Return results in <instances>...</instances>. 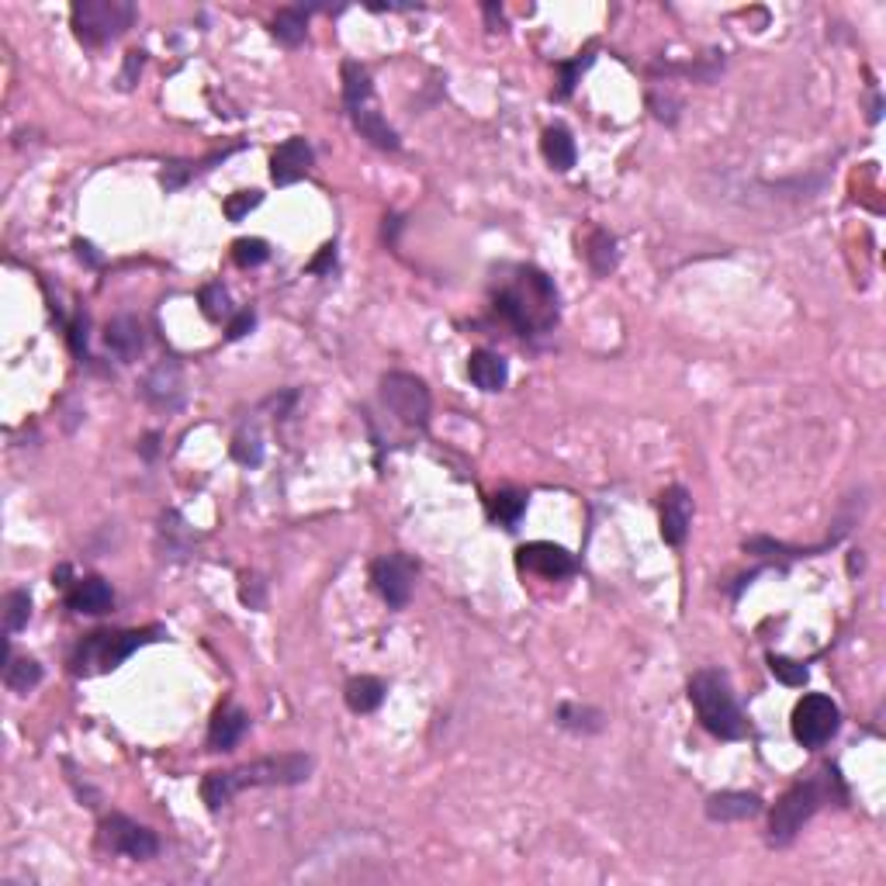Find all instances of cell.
Masks as SVG:
<instances>
[{"instance_id":"obj_1","label":"cell","mask_w":886,"mask_h":886,"mask_svg":"<svg viewBox=\"0 0 886 886\" xmlns=\"http://www.w3.org/2000/svg\"><path fill=\"white\" fill-rule=\"evenodd\" d=\"M312 769L315 762L302 752L257 758V762L239 765V769L229 772H208L201 779V800L208 803V810H222L246 786H298L312 776Z\"/></svg>"},{"instance_id":"obj_2","label":"cell","mask_w":886,"mask_h":886,"mask_svg":"<svg viewBox=\"0 0 886 886\" xmlns=\"http://www.w3.org/2000/svg\"><path fill=\"white\" fill-rule=\"evenodd\" d=\"M495 312L509 322L520 336H537L558 322V291L547 274L533 267H520L516 284L495 295Z\"/></svg>"},{"instance_id":"obj_3","label":"cell","mask_w":886,"mask_h":886,"mask_svg":"<svg viewBox=\"0 0 886 886\" xmlns=\"http://www.w3.org/2000/svg\"><path fill=\"white\" fill-rule=\"evenodd\" d=\"M828 800H845V786L838 769H824L821 776L803 779V783L790 786V790L779 797L776 810H772L769 821V845H790L793 838L800 835V828L824 807Z\"/></svg>"},{"instance_id":"obj_4","label":"cell","mask_w":886,"mask_h":886,"mask_svg":"<svg viewBox=\"0 0 886 886\" xmlns=\"http://www.w3.org/2000/svg\"><path fill=\"white\" fill-rule=\"evenodd\" d=\"M689 700L696 707V717L707 727L713 738L724 741H738L748 734V720L741 713L738 700H734V689L727 682V675L720 668H703L689 679Z\"/></svg>"},{"instance_id":"obj_5","label":"cell","mask_w":886,"mask_h":886,"mask_svg":"<svg viewBox=\"0 0 886 886\" xmlns=\"http://www.w3.org/2000/svg\"><path fill=\"white\" fill-rule=\"evenodd\" d=\"M160 630H97V634H87L84 641L77 644V651L70 655V672L73 675H97V672H111L139 651L142 644L156 641Z\"/></svg>"},{"instance_id":"obj_6","label":"cell","mask_w":886,"mask_h":886,"mask_svg":"<svg viewBox=\"0 0 886 886\" xmlns=\"http://www.w3.org/2000/svg\"><path fill=\"white\" fill-rule=\"evenodd\" d=\"M73 32L84 45H108L111 39L132 28L135 7L129 0H77L70 11Z\"/></svg>"},{"instance_id":"obj_7","label":"cell","mask_w":886,"mask_h":886,"mask_svg":"<svg viewBox=\"0 0 886 886\" xmlns=\"http://www.w3.org/2000/svg\"><path fill=\"white\" fill-rule=\"evenodd\" d=\"M838 727H842V710H838V703L831 700V696L807 693L797 707H793V738H797L803 748L828 745L838 734Z\"/></svg>"},{"instance_id":"obj_8","label":"cell","mask_w":886,"mask_h":886,"mask_svg":"<svg viewBox=\"0 0 886 886\" xmlns=\"http://www.w3.org/2000/svg\"><path fill=\"white\" fill-rule=\"evenodd\" d=\"M381 399L392 409V416H399L405 426H426L430 423V388L416 378V374L392 371L381 378Z\"/></svg>"},{"instance_id":"obj_9","label":"cell","mask_w":886,"mask_h":886,"mask_svg":"<svg viewBox=\"0 0 886 886\" xmlns=\"http://www.w3.org/2000/svg\"><path fill=\"white\" fill-rule=\"evenodd\" d=\"M101 845L111 848V852L125 855V859L146 862L160 852V838L156 831L142 828V824L129 821L125 814H111L101 821Z\"/></svg>"},{"instance_id":"obj_10","label":"cell","mask_w":886,"mask_h":886,"mask_svg":"<svg viewBox=\"0 0 886 886\" xmlns=\"http://www.w3.org/2000/svg\"><path fill=\"white\" fill-rule=\"evenodd\" d=\"M371 582L392 610H402L416 585V565L405 554H385L371 565Z\"/></svg>"},{"instance_id":"obj_11","label":"cell","mask_w":886,"mask_h":886,"mask_svg":"<svg viewBox=\"0 0 886 886\" xmlns=\"http://www.w3.org/2000/svg\"><path fill=\"white\" fill-rule=\"evenodd\" d=\"M312 163H315L312 142L295 135V139L281 142V146L274 149V156H270V177H274L277 187H288L295 184V180L309 177Z\"/></svg>"},{"instance_id":"obj_12","label":"cell","mask_w":886,"mask_h":886,"mask_svg":"<svg viewBox=\"0 0 886 886\" xmlns=\"http://www.w3.org/2000/svg\"><path fill=\"white\" fill-rule=\"evenodd\" d=\"M142 399L156 409H177L184 402V371H180L177 360H160L153 371L142 381Z\"/></svg>"},{"instance_id":"obj_13","label":"cell","mask_w":886,"mask_h":886,"mask_svg":"<svg viewBox=\"0 0 886 886\" xmlns=\"http://www.w3.org/2000/svg\"><path fill=\"white\" fill-rule=\"evenodd\" d=\"M516 561L527 572H537L544 578H565L575 572V558L558 544H547V540H533V544H523L516 551Z\"/></svg>"},{"instance_id":"obj_14","label":"cell","mask_w":886,"mask_h":886,"mask_svg":"<svg viewBox=\"0 0 886 886\" xmlns=\"http://www.w3.org/2000/svg\"><path fill=\"white\" fill-rule=\"evenodd\" d=\"M689 523H693V499L682 485H672L662 495V537L665 544L679 547L689 537Z\"/></svg>"},{"instance_id":"obj_15","label":"cell","mask_w":886,"mask_h":886,"mask_svg":"<svg viewBox=\"0 0 886 886\" xmlns=\"http://www.w3.org/2000/svg\"><path fill=\"white\" fill-rule=\"evenodd\" d=\"M104 343H108V350L122 364H132L146 350V329H142V322L135 315H115L108 322V329H104Z\"/></svg>"},{"instance_id":"obj_16","label":"cell","mask_w":886,"mask_h":886,"mask_svg":"<svg viewBox=\"0 0 886 886\" xmlns=\"http://www.w3.org/2000/svg\"><path fill=\"white\" fill-rule=\"evenodd\" d=\"M66 606H70L73 613L104 617V613H111V606H115V592H111V585L104 582V578L90 575V578H80V582L66 592Z\"/></svg>"},{"instance_id":"obj_17","label":"cell","mask_w":886,"mask_h":886,"mask_svg":"<svg viewBox=\"0 0 886 886\" xmlns=\"http://www.w3.org/2000/svg\"><path fill=\"white\" fill-rule=\"evenodd\" d=\"M250 731V713L243 707H222L208 727V752H232Z\"/></svg>"},{"instance_id":"obj_18","label":"cell","mask_w":886,"mask_h":886,"mask_svg":"<svg viewBox=\"0 0 886 886\" xmlns=\"http://www.w3.org/2000/svg\"><path fill=\"white\" fill-rule=\"evenodd\" d=\"M762 814V800L755 793H738V790H724V793H713L707 800V817L710 821L720 824H731V821H752V817Z\"/></svg>"},{"instance_id":"obj_19","label":"cell","mask_w":886,"mask_h":886,"mask_svg":"<svg viewBox=\"0 0 886 886\" xmlns=\"http://www.w3.org/2000/svg\"><path fill=\"white\" fill-rule=\"evenodd\" d=\"M468 374H471V381H475V388H482V392H502L509 381L506 360H502L499 354H492V350H475L468 360Z\"/></svg>"},{"instance_id":"obj_20","label":"cell","mask_w":886,"mask_h":886,"mask_svg":"<svg viewBox=\"0 0 886 886\" xmlns=\"http://www.w3.org/2000/svg\"><path fill=\"white\" fill-rule=\"evenodd\" d=\"M354 129L360 132V139H367L371 142V146H378V149H385V153H395V149L402 146L399 142V132L392 129V125L385 122V118L378 115V111H371V108H360V111H354Z\"/></svg>"},{"instance_id":"obj_21","label":"cell","mask_w":886,"mask_h":886,"mask_svg":"<svg viewBox=\"0 0 886 886\" xmlns=\"http://www.w3.org/2000/svg\"><path fill=\"white\" fill-rule=\"evenodd\" d=\"M343 700H347V707L354 713H371L385 700V682L374 679V675H357V679H350L347 689H343Z\"/></svg>"},{"instance_id":"obj_22","label":"cell","mask_w":886,"mask_h":886,"mask_svg":"<svg viewBox=\"0 0 886 886\" xmlns=\"http://www.w3.org/2000/svg\"><path fill=\"white\" fill-rule=\"evenodd\" d=\"M585 260H589L592 274L596 277H610L613 267H617L620 253H617V239L606 229H592L589 243H585Z\"/></svg>"},{"instance_id":"obj_23","label":"cell","mask_w":886,"mask_h":886,"mask_svg":"<svg viewBox=\"0 0 886 886\" xmlns=\"http://www.w3.org/2000/svg\"><path fill=\"white\" fill-rule=\"evenodd\" d=\"M558 724L572 734H599L606 727V717L596 707H582V703H561Z\"/></svg>"},{"instance_id":"obj_24","label":"cell","mask_w":886,"mask_h":886,"mask_svg":"<svg viewBox=\"0 0 886 886\" xmlns=\"http://www.w3.org/2000/svg\"><path fill=\"white\" fill-rule=\"evenodd\" d=\"M540 149H544L547 163H551L558 174H568V170L575 167V139L568 135V129H547Z\"/></svg>"},{"instance_id":"obj_25","label":"cell","mask_w":886,"mask_h":886,"mask_svg":"<svg viewBox=\"0 0 886 886\" xmlns=\"http://www.w3.org/2000/svg\"><path fill=\"white\" fill-rule=\"evenodd\" d=\"M367 97H371V77H367L364 66L350 59V63H343V104L354 115V111L364 108Z\"/></svg>"},{"instance_id":"obj_26","label":"cell","mask_w":886,"mask_h":886,"mask_svg":"<svg viewBox=\"0 0 886 886\" xmlns=\"http://www.w3.org/2000/svg\"><path fill=\"white\" fill-rule=\"evenodd\" d=\"M4 682H7V689H14V693H32V689L42 682V665L35 662V658H14V655H7Z\"/></svg>"},{"instance_id":"obj_27","label":"cell","mask_w":886,"mask_h":886,"mask_svg":"<svg viewBox=\"0 0 886 886\" xmlns=\"http://www.w3.org/2000/svg\"><path fill=\"white\" fill-rule=\"evenodd\" d=\"M305 32H309V14H305L302 7H284V11H277V18H274L277 42L295 49V45L305 42Z\"/></svg>"},{"instance_id":"obj_28","label":"cell","mask_w":886,"mask_h":886,"mask_svg":"<svg viewBox=\"0 0 886 886\" xmlns=\"http://www.w3.org/2000/svg\"><path fill=\"white\" fill-rule=\"evenodd\" d=\"M523 509H527V495L520 492H495L492 499H488V513H492V520L502 523V527H516Z\"/></svg>"},{"instance_id":"obj_29","label":"cell","mask_w":886,"mask_h":886,"mask_svg":"<svg viewBox=\"0 0 886 886\" xmlns=\"http://www.w3.org/2000/svg\"><path fill=\"white\" fill-rule=\"evenodd\" d=\"M28 617H32V596H28L25 589L7 592V599H4V627H7V634H18V630H25Z\"/></svg>"},{"instance_id":"obj_30","label":"cell","mask_w":886,"mask_h":886,"mask_svg":"<svg viewBox=\"0 0 886 886\" xmlns=\"http://www.w3.org/2000/svg\"><path fill=\"white\" fill-rule=\"evenodd\" d=\"M232 457H236L239 464H246V468H257V464L264 461V443H260V433L257 430L236 433V440H232Z\"/></svg>"},{"instance_id":"obj_31","label":"cell","mask_w":886,"mask_h":886,"mask_svg":"<svg viewBox=\"0 0 886 886\" xmlns=\"http://www.w3.org/2000/svg\"><path fill=\"white\" fill-rule=\"evenodd\" d=\"M198 298H201V312H205L212 322H219V319H225V315H232L229 291H225L222 284H205Z\"/></svg>"},{"instance_id":"obj_32","label":"cell","mask_w":886,"mask_h":886,"mask_svg":"<svg viewBox=\"0 0 886 886\" xmlns=\"http://www.w3.org/2000/svg\"><path fill=\"white\" fill-rule=\"evenodd\" d=\"M769 668H772V675L783 682V686H793V689L807 686V679H810L807 665L793 662V658H783V655H769Z\"/></svg>"},{"instance_id":"obj_33","label":"cell","mask_w":886,"mask_h":886,"mask_svg":"<svg viewBox=\"0 0 886 886\" xmlns=\"http://www.w3.org/2000/svg\"><path fill=\"white\" fill-rule=\"evenodd\" d=\"M267 257L270 250L264 239H236V243H232V260H236L239 267H260Z\"/></svg>"},{"instance_id":"obj_34","label":"cell","mask_w":886,"mask_h":886,"mask_svg":"<svg viewBox=\"0 0 886 886\" xmlns=\"http://www.w3.org/2000/svg\"><path fill=\"white\" fill-rule=\"evenodd\" d=\"M257 205H260V191H239V194H232V198L225 201L222 212H225V219H229V222H243Z\"/></svg>"},{"instance_id":"obj_35","label":"cell","mask_w":886,"mask_h":886,"mask_svg":"<svg viewBox=\"0 0 886 886\" xmlns=\"http://www.w3.org/2000/svg\"><path fill=\"white\" fill-rule=\"evenodd\" d=\"M592 63V56L589 52H585V56H578V59H572V63H558V70H561V80H558V97H568L575 90V84H578V73L585 70V66Z\"/></svg>"},{"instance_id":"obj_36","label":"cell","mask_w":886,"mask_h":886,"mask_svg":"<svg viewBox=\"0 0 886 886\" xmlns=\"http://www.w3.org/2000/svg\"><path fill=\"white\" fill-rule=\"evenodd\" d=\"M142 63H146V52H139V49H132L129 56H125V70H122V80H118L122 90H129L135 84V77L142 73Z\"/></svg>"},{"instance_id":"obj_37","label":"cell","mask_w":886,"mask_h":886,"mask_svg":"<svg viewBox=\"0 0 886 886\" xmlns=\"http://www.w3.org/2000/svg\"><path fill=\"white\" fill-rule=\"evenodd\" d=\"M253 326H257V312H253V309H243V312L236 315V319L229 322V333H225V336H229V340H243V336L250 333Z\"/></svg>"},{"instance_id":"obj_38","label":"cell","mask_w":886,"mask_h":886,"mask_svg":"<svg viewBox=\"0 0 886 886\" xmlns=\"http://www.w3.org/2000/svg\"><path fill=\"white\" fill-rule=\"evenodd\" d=\"M187 177H191V167H187V163H170V167L163 170V187H167V191H177V187H184Z\"/></svg>"},{"instance_id":"obj_39","label":"cell","mask_w":886,"mask_h":886,"mask_svg":"<svg viewBox=\"0 0 886 886\" xmlns=\"http://www.w3.org/2000/svg\"><path fill=\"white\" fill-rule=\"evenodd\" d=\"M70 347L77 357H87V319H77L70 326Z\"/></svg>"},{"instance_id":"obj_40","label":"cell","mask_w":886,"mask_h":886,"mask_svg":"<svg viewBox=\"0 0 886 886\" xmlns=\"http://www.w3.org/2000/svg\"><path fill=\"white\" fill-rule=\"evenodd\" d=\"M243 582H246L243 585V599H246V603H250V606H264V582H260V578H250V575H246Z\"/></svg>"},{"instance_id":"obj_41","label":"cell","mask_w":886,"mask_h":886,"mask_svg":"<svg viewBox=\"0 0 886 886\" xmlns=\"http://www.w3.org/2000/svg\"><path fill=\"white\" fill-rule=\"evenodd\" d=\"M329 264H336V246H322V253L312 260L309 270L312 274H322V270H329Z\"/></svg>"}]
</instances>
